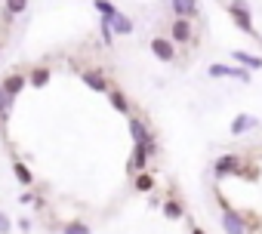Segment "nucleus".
Returning a JSON list of instances; mask_svg holds the SVG:
<instances>
[{
    "label": "nucleus",
    "instance_id": "nucleus-21",
    "mask_svg": "<svg viewBox=\"0 0 262 234\" xmlns=\"http://www.w3.org/2000/svg\"><path fill=\"white\" fill-rule=\"evenodd\" d=\"M62 234H93V231H90V225L83 219H68L62 225Z\"/></svg>",
    "mask_w": 262,
    "mask_h": 234
},
{
    "label": "nucleus",
    "instance_id": "nucleus-27",
    "mask_svg": "<svg viewBox=\"0 0 262 234\" xmlns=\"http://www.w3.org/2000/svg\"><path fill=\"white\" fill-rule=\"evenodd\" d=\"M0 53H4V43H0Z\"/></svg>",
    "mask_w": 262,
    "mask_h": 234
},
{
    "label": "nucleus",
    "instance_id": "nucleus-16",
    "mask_svg": "<svg viewBox=\"0 0 262 234\" xmlns=\"http://www.w3.org/2000/svg\"><path fill=\"white\" fill-rule=\"evenodd\" d=\"M111 28H114V34H120V37H129L136 31V22L129 19V16H123V13H117L114 19H111Z\"/></svg>",
    "mask_w": 262,
    "mask_h": 234
},
{
    "label": "nucleus",
    "instance_id": "nucleus-11",
    "mask_svg": "<svg viewBox=\"0 0 262 234\" xmlns=\"http://www.w3.org/2000/svg\"><path fill=\"white\" fill-rule=\"evenodd\" d=\"M108 102H111V108H114L117 114L133 117V105H129V99H126V92H123L120 86H111V89H108Z\"/></svg>",
    "mask_w": 262,
    "mask_h": 234
},
{
    "label": "nucleus",
    "instance_id": "nucleus-12",
    "mask_svg": "<svg viewBox=\"0 0 262 234\" xmlns=\"http://www.w3.org/2000/svg\"><path fill=\"white\" fill-rule=\"evenodd\" d=\"M0 86H4V92L10 96V99H16L25 86H28V74H22V71H13V74H7L4 77V83H0Z\"/></svg>",
    "mask_w": 262,
    "mask_h": 234
},
{
    "label": "nucleus",
    "instance_id": "nucleus-5",
    "mask_svg": "<svg viewBox=\"0 0 262 234\" xmlns=\"http://www.w3.org/2000/svg\"><path fill=\"white\" fill-rule=\"evenodd\" d=\"M148 160H151L148 148H142V145H133V154H129V160H126V173H129V179H133V176H139V173H145V170H148Z\"/></svg>",
    "mask_w": 262,
    "mask_h": 234
},
{
    "label": "nucleus",
    "instance_id": "nucleus-17",
    "mask_svg": "<svg viewBox=\"0 0 262 234\" xmlns=\"http://www.w3.org/2000/svg\"><path fill=\"white\" fill-rule=\"evenodd\" d=\"M13 176H16V182L19 185H34V173L28 170V163H22V160H13Z\"/></svg>",
    "mask_w": 262,
    "mask_h": 234
},
{
    "label": "nucleus",
    "instance_id": "nucleus-26",
    "mask_svg": "<svg viewBox=\"0 0 262 234\" xmlns=\"http://www.w3.org/2000/svg\"><path fill=\"white\" fill-rule=\"evenodd\" d=\"M191 234H207V231H204L201 225H191Z\"/></svg>",
    "mask_w": 262,
    "mask_h": 234
},
{
    "label": "nucleus",
    "instance_id": "nucleus-20",
    "mask_svg": "<svg viewBox=\"0 0 262 234\" xmlns=\"http://www.w3.org/2000/svg\"><path fill=\"white\" fill-rule=\"evenodd\" d=\"M133 185H136V191H142V194H148V191H155V176L145 170V173H139V176H133Z\"/></svg>",
    "mask_w": 262,
    "mask_h": 234
},
{
    "label": "nucleus",
    "instance_id": "nucleus-7",
    "mask_svg": "<svg viewBox=\"0 0 262 234\" xmlns=\"http://www.w3.org/2000/svg\"><path fill=\"white\" fill-rule=\"evenodd\" d=\"M151 56L161 59V62H176V43L170 37H151Z\"/></svg>",
    "mask_w": 262,
    "mask_h": 234
},
{
    "label": "nucleus",
    "instance_id": "nucleus-23",
    "mask_svg": "<svg viewBox=\"0 0 262 234\" xmlns=\"http://www.w3.org/2000/svg\"><path fill=\"white\" fill-rule=\"evenodd\" d=\"M99 34H102V46H111V43H114V28H111V19H99Z\"/></svg>",
    "mask_w": 262,
    "mask_h": 234
},
{
    "label": "nucleus",
    "instance_id": "nucleus-6",
    "mask_svg": "<svg viewBox=\"0 0 262 234\" xmlns=\"http://www.w3.org/2000/svg\"><path fill=\"white\" fill-rule=\"evenodd\" d=\"M207 74H210L213 80H216V77H234V80H241V83H250V71H247V68H234V65H222V62L210 65Z\"/></svg>",
    "mask_w": 262,
    "mask_h": 234
},
{
    "label": "nucleus",
    "instance_id": "nucleus-14",
    "mask_svg": "<svg viewBox=\"0 0 262 234\" xmlns=\"http://www.w3.org/2000/svg\"><path fill=\"white\" fill-rule=\"evenodd\" d=\"M50 80H53V68H47V65H37V68H31V74H28V83H31L34 89H43Z\"/></svg>",
    "mask_w": 262,
    "mask_h": 234
},
{
    "label": "nucleus",
    "instance_id": "nucleus-18",
    "mask_svg": "<svg viewBox=\"0 0 262 234\" xmlns=\"http://www.w3.org/2000/svg\"><path fill=\"white\" fill-rule=\"evenodd\" d=\"M161 213H164L167 219H173V222H176V219H182V216H185V206H182L176 197H167V200L161 203Z\"/></svg>",
    "mask_w": 262,
    "mask_h": 234
},
{
    "label": "nucleus",
    "instance_id": "nucleus-1",
    "mask_svg": "<svg viewBox=\"0 0 262 234\" xmlns=\"http://www.w3.org/2000/svg\"><path fill=\"white\" fill-rule=\"evenodd\" d=\"M126 127H129V136H133V142L136 145H142V148H148V154L155 157L158 154V139H155V133L148 130V124L142 121V117H126Z\"/></svg>",
    "mask_w": 262,
    "mask_h": 234
},
{
    "label": "nucleus",
    "instance_id": "nucleus-25",
    "mask_svg": "<svg viewBox=\"0 0 262 234\" xmlns=\"http://www.w3.org/2000/svg\"><path fill=\"white\" fill-rule=\"evenodd\" d=\"M13 231V222H10V216L0 209V234H10Z\"/></svg>",
    "mask_w": 262,
    "mask_h": 234
},
{
    "label": "nucleus",
    "instance_id": "nucleus-24",
    "mask_svg": "<svg viewBox=\"0 0 262 234\" xmlns=\"http://www.w3.org/2000/svg\"><path fill=\"white\" fill-rule=\"evenodd\" d=\"M4 7L10 16H22V13H28V0H4Z\"/></svg>",
    "mask_w": 262,
    "mask_h": 234
},
{
    "label": "nucleus",
    "instance_id": "nucleus-8",
    "mask_svg": "<svg viewBox=\"0 0 262 234\" xmlns=\"http://www.w3.org/2000/svg\"><path fill=\"white\" fill-rule=\"evenodd\" d=\"M222 231H225V234H247V222H244V216L234 213L231 206H225V209H222Z\"/></svg>",
    "mask_w": 262,
    "mask_h": 234
},
{
    "label": "nucleus",
    "instance_id": "nucleus-3",
    "mask_svg": "<svg viewBox=\"0 0 262 234\" xmlns=\"http://www.w3.org/2000/svg\"><path fill=\"white\" fill-rule=\"evenodd\" d=\"M80 80H83L93 92H105V96H108V89H111V80H108V74H105L102 65H96V68H83V71H80Z\"/></svg>",
    "mask_w": 262,
    "mask_h": 234
},
{
    "label": "nucleus",
    "instance_id": "nucleus-9",
    "mask_svg": "<svg viewBox=\"0 0 262 234\" xmlns=\"http://www.w3.org/2000/svg\"><path fill=\"white\" fill-rule=\"evenodd\" d=\"M170 40L179 46V43H191L194 34H191V19H173L170 25Z\"/></svg>",
    "mask_w": 262,
    "mask_h": 234
},
{
    "label": "nucleus",
    "instance_id": "nucleus-22",
    "mask_svg": "<svg viewBox=\"0 0 262 234\" xmlns=\"http://www.w3.org/2000/svg\"><path fill=\"white\" fill-rule=\"evenodd\" d=\"M93 7H96V13H99L102 19H114V16L120 13V10L111 4V0H93Z\"/></svg>",
    "mask_w": 262,
    "mask_h": 234
},
{
    "label": "nucleus",
    "instance_id": "nucleus-2",
    "mask_svg": "<svg viewBox=\"0 0 262 234\" xmlns=\"http://www.w3.org/2000/svg\"><path fill=\"white\" fill-rule=\"evenodd\" d=\"M228 13H231V22H234L244 34L256 37V28H253V10H250L247 0H231V4H228Z\"/></svg>",
    "mask_w": 262,
    "mask_h": 234
},
{
    "label": "nucleus",
    "instance_id": "nucleus-15",
    "mask_svg": "<svg viewBox=\"0 0 262 234\" xmlns=\"http://www.w3.org/2000/svg\"><path fill=\"white\" fill-rule=\"evenodd\" d=\"M231 59H234L237 65H244L247 71H259V68H262V56H253V53H247V50H234Z\"/></svg>",
    "mask_w": 262,
    "mask_h": 234
},
{
    "label": "nucleus",
    "instance_id": "nucleus-19",
    "mask_svg": "<svg viewBox=\"0 0 262 234\" xmlns=\"http://www.w3.org/2000/svg\"><path fill=\"white\" fill-rule=\"evenodd\" d=\"M13 105H16V99H10L4 92V86H0V124H7L10 117H13Z\"/></svg>",
    "mask_w": 262,
    "mask_h": 234
},
{
    "label": "nucleus",
    "instance_id": "nucleus-10",
    "mask_svg": "<svg viewBox=\"0 0 262 234\" xmlns=\"http://www.w3.org/2000/svg\"><path fill=\"white\" fill-rule=\"evenodd\" d=\"M170 10L176 19H198L201 16V4L198 0H170Z\"/></svg>",
    "mask_w": 262,
    "mask_h": 234
},
{
    "label": "nucleus",
    "instance_id": "nucleus-13",
    "mask_svg": "<svg viewBox=\"0 0 262 234\" xmlns=\"http://www.w3.org/2000/svg\"><path fill=\"white\" fill-rule=\"evenodd\" d=\"M262 121L259 117H253V114H237L234 121H231V136H244V133H250V130H256Z\"/></svg>",
    "mask_w": 262,
    "mask_h": 234
},
{
    "label": "nucleus",
    "instance_id": "nucleus-4",
    "mask_svg": "<svg viewBox=\"0 0 262 234\" xmlns=\"http://www.w3.org/2000/svg\"><path fill=\"white\" fill-rule=\"evenodd\" d=\"M213 173H216L219 179H225V176H241V173H244V160H241L237 154H222V157L213 163Z\"/></svg>",
    "mask_w": 262,
    "mask_h": 234
}]
</instances>
